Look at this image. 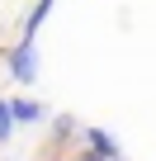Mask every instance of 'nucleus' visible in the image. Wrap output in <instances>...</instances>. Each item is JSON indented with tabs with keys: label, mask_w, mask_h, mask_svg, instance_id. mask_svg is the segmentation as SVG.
<instances>
[{
	"label": "nucleus",
	"mask_w": 156,
	"mask_h": 161,
	"mask_svg": "<svg viewBox=\"0 0 156 161\" xmlns=\"http://www.w3.org/2000/svg\"><path fill=\"white\" fill-rule=\"evenodd\" d=\"M10 76H14V80H24V86L38 76V47H33V43H24V38H19V47L10 52Z\"/></svg>",
	"instance_id": "f257e3e1"
},
{
	"label": "nucleus",
	"mask_w": 156,
	"mask_h": 161,
	"mask_svg": "<svg viewBox=\"0 0 156 161\" xmlns=\"http://www.w3.org/2000/svg\"><path fill=\"white\" fill-rule=\"evenodd\" d=\"M52 5H57V0H38V5L29 10V19H24V43H33V38H38V29H43V19L52 14Z\"/></svg>",
	"instance_id": "f03ea898"
},
{
	"label": "nucleus",
	"mask_w": 156,
	"mask_h": 161,
	"mask_svg": "<svg viewBox=\"0 0 156 161\" xmlns=\"http://www.w3.org/2000/svg\"><path fill=\"white\" fill-rule=\"evenodd\" d=\"M85 142H90V152H100V156H118V142H114L109 128H85Z\"/></svg>",
	"instance_id": "7ed1b4c3"
},
{
	"label": "nucleus",
	"mask_w": 156,
	"mask_h": 161,
	"mask_svg": "<svg viewBox=\"0 0 156 161\" xmlns=\"http://www.w3.org/2000/svg\"><path fill=\"white\" fill-rule=\"evenodd\" d=\"M10 114H14V123H38V119H43V104H33V100H10Z\"/></svg>",
	"instance_id": "20e7f679"
},
{
	"label": "nucleus",
	"mask_w": 156,
	"mask_h": 161,
	"mask_svg": "<svg viewBox=\"0 0 156 161\" xmlns=\"http://www.w3.org/2000/svg\"><path fill=\"white\" fill-rule=\"evenodd\" d=\"M14 137V114H10V104L0 100V142H10Z\"/></svg>",
	"instance_id": "39448f33"
},
{
	"label": "nucleus",
	"mask_w": 156,
	"mask_h": 161,
	"mask_svg": "<svg viewBox=\"0 0 156 161\" xmlns=\"http://www.w3.org/2000/svg\"><path fill=\"white\" fill-rule=\"evenodd\" d=\"M81 161H123V156H100V152H85Z\"/></svg>",
	"instance_id": "423d86ee"
}]
</instances>
